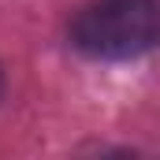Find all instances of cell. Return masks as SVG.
<instances>
[{"instance_id": "cell-1", "label": "cell", "mask_w": 160, "mask_h": 160, "mask_svg": "<svg viewBox=\"0 0 160 160\" xmlns=\"http://www.w3.org/2000/svg\"><path fill=\"white\" fill-rule=\"evenodd\" d=\"M71 45L89 60H134L160 45V0H93L71 19Z\"/></svg>"}, {"instance_id": "cell-2", "label": "cell", "mask_w": 160, "mask_h": 160, "mask_svg": "<svg viewBox=\"0 0 160 160\" xmlns=\"http://www.w3.org/2000/svg\"><path fill=\"white\" fill-rule=\"evenodd\" d=\"M0 97H4V71H0Z\"/></svg>"}]
</instances>
